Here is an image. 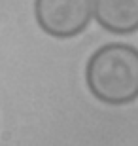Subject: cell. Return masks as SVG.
<instances>
[{
	"mask_svg": "<svg viewBox=\"0 0 138 146\" xmlns=\"http://www.w3.org/2000/svg\"><path fill=\"white\" fill-rule=\"evenodd\" d=\"M34 15L46 34L74 38L91 23L93 0H34Z\"/></svg>",
	"mask_w": 138,
	"mask_h": 146,
	"instance_id": "7a4b0ae2",
	"label": "cell"
},
{
	"mask_svg": "<svg viewBox=\"0 0 138 146\" xmlns=\"http://www.w3.org/2000/svg\"><path fill=\"white\" fill-rule=\"evenodd\" d=\"M93 17L114 34L138 31V0H93Z\"/></svg>",
	"mask_w": 138,
	"mask_h": 146,
	"instance_id": "3957f363",
	"label": "cell"
},
{
	"mask_svg": "<svg viewBox=\"0 0 138 146\" xmlns=\"http://www.w3.org/2000/svg\"><path fill=\"white\" fill-rule=\"evenodd\" d=\"M91 95L110 106H123L138 99V49L121 42L95 51L85 66Z\"/></svg>",
	"mask_w": 138,
	"mask_h": 146,
	"instance_id": "6da1fadb",
	"label": "cell"
}]
</instances>
